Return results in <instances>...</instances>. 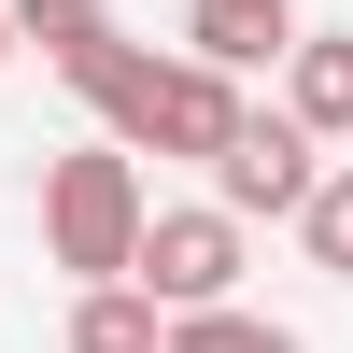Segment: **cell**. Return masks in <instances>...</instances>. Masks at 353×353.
Instances as JSON below:
<instances>
[{
  "instance_id": "obj_2",
  "label": "cell",
  "mask_w": 353,
  "mask_h": 353,
  "mask_svg": "<svg viewBox=\"0 0 353 353\" xmlns=\"http://www.w3.org/2000/svg\"><path fill=\"white\" fill-rule=\"evenodd\" d=\"M141 226H156V198H141L128 141H71V156L43 170V254L71 283H128L141 269Z\"/></svg>"
},
{
  "instance_id": "obj_5",
  "label": "cell",
  "mask_w": 353,
  "mask_h": 353,
  "mask_svg": "<svg viewBox=\"0 0 353 353\" xmlns=\"http://www.w3.org/2000/svg\"><path fill=\"white\" fill-rule=\"evenodd\" d=\"M184 57L198 71H269V57H297V0H184Z\"/></svg>"
},
{
  "instance_id": "obj_3",
  "label": "cell",
  "mask_w": 353,
  "mask_h": 353,
  "mask_svg": "<svg viewBox=\"0 0 353 353\" xmlns=\"http://www.w3.org/2000/svg\"><path fill=\"white\" fill-rule=\"evenodd\" d=\"M241 212H226V198H184V212H156V226H141V297H156L170 311V325H184V311H226V297H241Z\"/></svg>"
},
{
  "instance_id": "obj_7",
  "label": "cell",
  "mask_w": 353,
  "mask_h": 353,
  "mask_svg": "<svg viewBox=\"0 0 353 353\" xmlns=\"http://www.w3.org/2000/svg\"><path fill=\"white\" fill-rule=\"evenodd\" d=\"M14 43H43V71H71V85H85L128 28H113V0H14Z\"/></svg>"
},
{
  "instance_id": "obj_10",
  "label": "cell",
  "mask_w": 353,
  "mask_h": 353,
  "mask_svg": "<svg viewBox=\"0 0 353 353\" xmlns=\"http://www.w3.org/2000/svg\"><path fill=\"white\" fill-rule=\"evenodd\" d=\"M297 241H311V269H325V283H353V170H325V184H311Z\"/></svg>"
},
{
  "instance_id": "obj_11",
  "label": "cell",
  "mask_w": 353,
  "mask_h": 353,
  "mask_svg": "<svg viewBox=\"0 0 353 353\" xmlns=\"http://www.w3.org/2000/svg\"><path fill=\"white\" fill-rule=\"evenodd\" d=\"M0 57H14V0H0Z\"/></svg>"
},
{
  "instance_id": "obj_6",
  "label": "cell",
  "mask_w": 353,
  "mask_h": 353,
  "mask_svg": "<svg viewBox=\"0 0 353 353\" xmlns=\"http://www.w3.org/2000/svg\"><path fill=\"white\" fill-rule=\"evenodd\" d=\"M283 113H297L311 141H353V28H297V57H283Z\"/></svg>"
},
{
  "instance_id": "obj_1",
  "label": "cell",
  "mask_w": 353,
  "mask_h": 353,
  "mask_svg": "<svg viewBox=\"0 0 353 353\" xmlns=\"http://www.w3.org/2000/svg\"><path fill=\"white\" fill-rule=\"evenodd\" d=\"M85 113H99V141H128V156H198V170L254 128V99H241L226 71L156 57V43H113L99 71H85Z\"/></svg>"
},
{
  "instance_id": "obj_4",
  "label": "cell",
  "mask_w": 353,
  "mask_h": 353,
  "mask_svg": "<svg viewBox=\"0 0 353 353\" xmlns=\"http://www.w3.org/2000/svg\"><path fill=\"white\" fill-rule=\"evenodd\" d=\"M311 184H325V156H311V128H297V113H254V128L212 156V198H226L241 226H254V212H269V226H297V212H311Z\"/></svg>"
},
{
  "instance_id": "obj_9",
  "label": "cell",
  "mask_w": 353,
  "mask_h": 353,
  "mask_svg": "<svg viewBox=\"0 0 353 353\" xmlns=\"http://www.w3.org/2000/svg\"><path fill=\"white\" fill-rule=\"evenodd\" d=\"M170 353H311L297 325H269V311H241V297H226V311H184V325H170Z\"/></svg>"
},
{
  "instance_id": "obj_8",
  "label": "cell",
  "mask_w": 353,
  "mask_h": 353,
  "mask_svg": "<svg viewBox=\"0 0 353 353\" xmlns=\"http://www.w3.org/2000/svg\"><path fill=\"white\" fill-rule=\"evenodd\" d=\"M71 353H170V311L141 283H85L71 297Z\"/></svg>"
}]
</instances>
